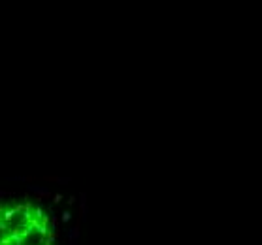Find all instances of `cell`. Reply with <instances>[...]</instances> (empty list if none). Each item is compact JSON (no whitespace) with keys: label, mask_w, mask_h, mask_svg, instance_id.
<instances>
[{"label":"cell","mask_w":262,"mask_h":245,"mask_svg":"<svg viewBox=\"0 0 262 245\" xmlns=\"http://www.w3.org/2000/svg\"><path fill=\"white\" fill-rule=\"evenodd\" d=\"M55 217L34 200H0V245H57Z\"/></svg>","instance_id":"cell-1"}]
</instances>
